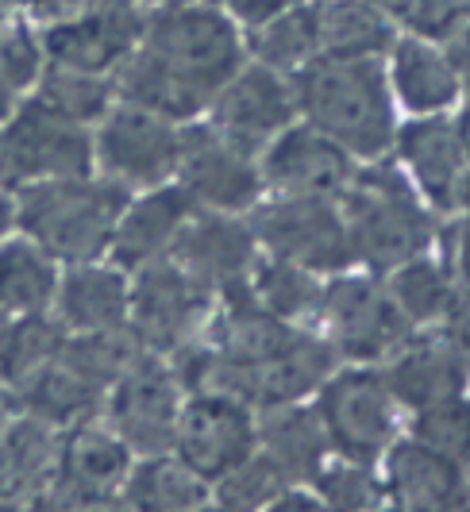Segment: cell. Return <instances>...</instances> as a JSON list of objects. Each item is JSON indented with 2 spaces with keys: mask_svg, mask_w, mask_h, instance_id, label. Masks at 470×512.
<instances>
[{
  "mask_svg": "<svg viewBox=\"0 0 470 512\" xmlns=\"http://www.w3.org/2000/svg\"><path fill=\"white\" fill-rule=\"evenodd\" d=\"M293 97L305 120L347 154L378 158L393 147V101L374 58H313L293 74Z\"/></svg>",
  "mask_w": 470,
  "mask_h": 512,
  "instance_id": "6da1fadb",
  "label": "cell"
},
{
  "mask_svg": "<svg viewBox=\"0 0 470 512\" xmlns=\"http://www.w3.org/2000/svg\"><path fill=\"white\" fill-rule=\"evenodd\" d=\"M124 205H128V189L120 181L54 178L27 181L16 216L51 258L85 262L112 243Z\"/></svg>",
  "mask_w": 470,
  "mask_h": 512,
  "instance_id": "7a4b0ae2",
  "label": "cell"
},
{
  "mask_svg": "<svg viewBox=\"0 0 470 512\" xmlns=\"http://www.w3.org/2000/svg\"><path fill=\"white\" fill-rule=\"evenodd\" d=\"M343 220L351 235V255L374 270H397L432 243V220L390 166L370 170L343 189Z\"/></svg>",
  "mask_w": 470,
  "mask_h": 512,
  "instance_id": "3957f363",
  "label": "cell"
},
{
  "mask_svg": "<svg viewBox=\"0 0 470 512\" xmlns=\"http://www.w3.org/2000/svg\"><path fill=\"white\" fill-rule=\"evenodd\" d=\"M143 54L212 97L239 70L243 47L224 12L205 4H170L151 16Z\"/></svg>",
  "mask_w": 470,
  "mask_h": 512,
  "instance_id": "277c9868",
  "label": "cell"
},
{
  "mask_svg": "<svg viewBox=\"0 0 470 512\" xmlns=\"http://www.w3.org/2000/svg\"><path fill=\"white\" fill-rule=\"evenodd\" d=\"M255 235L270 247V255L293 262L301 270L336 274L351 262V235L343 208L332 197H282L255 216Z\"/></svg>",
  "mask_w": 470,
  "mask_h": 512,
  "instance_id": "5b68a950",
  "label": "cell"
},
{
  "mask_svg": "<svg viewBox=\"0 0 470 512\" xmlns=\"http://www.w3.org/2000/svg\"><path fill=\"white\" fill-rule=\"evenodd\" d=\"M93 166V143L85 124L62 120L39 101L20 108L4 128L0 174L12 181L85 178Z\"/></svg>",
  "mask_w": 470,
  "mask_h": 512,
  "instance_id": "8992f818",
  "label": "cell"
},
{
  "mask_svg": "<svg viewBox=\"0 0 470 512\" xmlns=\"http://www.w3.org/2000/svg\"><path fill=\"white\" fill-rule=\"evenodd\" d=\"M255 443H259V428H255L251 405L235 401L228 393L201 389L178 412L174 451L205 482H216L220 474L239 466L255 451Z\"/></svg>",
  "mask_w": 470,
  "mask_h": 512,
  "instance_id": "52a82bcc",
  "label": "cell"
},
{
  "mask_svg": "<svg viewBox=\"0 0 470 512\" xmlns=\"http://www.w3.org/2000/svg\"><path fill=\"white\" fill-rule=\"evenodd\" d=\"M320 424L343 459L374 462L393 439V393L374 370H343L320 389Z\"/></svg>",
  "mask_w": 470,
  "mask_h": 512,
  "instance_id": "ba28073f",
  "label": "cell"
},
{
  "mask_svg": "<svg viewBox=\"0 0 470 512\" xmlns=\"http://www.w3.org/2000/svg\"><path fill=\"white\" fill-rule=\"evenodd\" d=\"M320 308L328 316L336 351L355 362L386 359L409 335V320L390 297V289L370 278L332 282L328 293H320Z\"/></svg>",
  "mask_w": 470,
  "mask_h": 512,
  "instance_id": "9c48e42d",
  "label": "cell"
},
{
  "mask_svg": "<svg viewBox=\"0 0 470 512\" xmlns=\"http://www.w3.org/2000/svg\"><path fill=\"white\" fill-rule=\"evenodd\" d=\"M97 154H101V166L108 170L112 181H120V185H158L170 174H178L182 131L174 128V120L128 101L116 112H108Z\"/></svg>",
  "mask_w": 470,
  "mask_h": 512,
  "instance_id": "30bf717a",
  "label": "cell"
},
{
  "mask_svg": "<svg viewBox=\"0 0 470 512\" xmlns=\"http://www.w3.org/2000/svg\"><path fill=\"white\" fill-rule=\"evenodd\" d=\"M293 112H297L293 85L282 77V70H270L262 62L251 70H235L212 93V128L247 154L282 135Z\"/></svg>",
  "mask_w": 470,
  "mask_h": 512,
  "instance_id": "8fae6325",
  "label": "cell"
},
{
  "mask_svg": "<svg viewBox=\"0 0 470 512\" xmlns=\"http://www.w3.org/2000/svg\"><path fill=\"white\" fill-rule=\"evenodd\" d=\"M332 362H336V351L316 339H301L286 355L259 362V366H232L212 351V366L201 389L228 393L243 405L270 409V405H289V401H301L305 393H313L316 385L332 374Z\"/></svg>",
  "mask_w": 470,
  "mask_h": 512,
  "instance_id": "7c38bea8",
  "label": "cell"
},
{
  "mask_svg": "<svg viewBox=\"0 0 470 512\" xmlns=\"http://www.w3.org/2000/svg\"><path fill=\"white\" fill-rule=\"evenodd\" d=\"M182 189L193 197V205L212 212H243L255 205L262 189V170L251 162V154L228 143L216 128H185L182 158H178Z\"/></svg>",
  "mask_w": 470,
  "mask_h": 512,
  "instance_id": "4fadbf2b",
  "label": "cell"
},
{
  "mask_svg": "<svg viewBox=\"0 0 470 512\" xmlns=\"http://www.w3.org/2000/svg\"><path fill=\"white\" fill-rule=\"evenodd\" d=\"M209 305V289L185 278L174 262H143L139 282L131 289V332L139 335L143 351L174 355L189 339V328Z\"/></svg>",
  "mask_w": 470,
  "mask_h": 512,
  "instance_id": "5bb4252c",
  "label": "cell"
},
{
  "mask_svg": "<svg viewBox=\"0 0 470 512\" xmlns=\"http://www.w3.org/2000/svg\"><path fill=\"white\" fill-rule=\"evenodd\" d=\"M178 412H182V382L155 362L139 359L120 382H112L108 416L131 451L158 455L174 447Z\"/></svg>",
  "mask_w": 470,
  "mask_h": 512,
  "instance_id": "9a60e30c",
  "label": "cell"
},
{
  "mask_svg": "<svg viewBox=\"0 0 470 512\" xmlns=\"http://www.w3.org/2000/svg\"><path fill=\"white\" fill-rule=\"evenodd\" d=\"M262 178L289 197H343V189L355 181V166L336 139L309 124L286 128L266 143Z\"/></svg>",
  "mask_w": 470,
  "mask_h": 512,
  "instance_id": "2e32d148",
  "label": "cell"
},
{
  "mask_svg": "<svg viewBox=\"0 0 470 512\" xmlns=\"http://www.w3.org/2000/svg\"><path fill=\"white\" fill-rule=\"evenodd\" d=\"M139 35H143V16L124 0H108L74 20H58V27H51L43 39V51L54 58V66L108 74L128 58Z\"/></svg>",
  "mask_w": 470,
  "mask_h": 512,
  "instance_id": "e0dca14e",
  "label": "cell"
},
{
  "mask_svg": "<svg viewBox=\"0 0 470 512\" xmlns=\"http://www.w3.org/2000/svg\"><path fill=\"white\" fill-rule=\"evenodd\" d=\"M128 451L131 447L120 436H108L97 428H78L62 443L58 470H54L51 486L43 489L47 497H54L47 505H62V509L108 505L128 478Z\"/></svg>",
  "mask_w": 470,
  "mask_h": 512,
  "instance_id": "ac0fdd59",
  "label": "cell"
},
{
  "mask_svg": "<svg viewBox=\"0 0 470 512\" xmlns=\"http://www.w3.org/2000/svg\"><path fill=\"white\" fill-rule=\"evenodd\" d=\"M255 251V231L232 220V212H212L209 216H189L182 231L170 243V262L185 278L201 289H228L232 282H243Z\"/></svg>",
  "mask_w": 470,
  "mask_h": 512,
  "instance_id": "d6986e66",
  "label": "cell"
},
{
  "mask_svg": "<svg viewBox=\"0 0 470 512\" xmlns=\"http://www.w3.org/2000/svg\"><path fill=\"white\" fill-rule=\"evenodd\" d=\"M386 486H390L393 505L409 512H447L467 505L463 462H455L420 439L390 447Z\"/></svg>",
  "mask_w": 470,
  "mask_h": 512,
  "instance_id": "ffe728a7",
  "label": "cell"
},
{
  "mask_svg": "<svg viewBox=\"0 0 470 512\" xmlns=\"http://www.w3.org/2000/svg\"><path fill=\"white\" fill-rule=\"evenodd\" d=\"M224 293H228V312L220 316V328H216V355L224 362L259 366V362L286 355L289 347L305 339L289 320L266 312L251 297V289H243V282H232Z\"/></svg>",
  "mask_w": 470,
  "mask_h": 512,
  "instance_id": "44dd1931",
  "label": "cell"
},
{
  "mask_svg": "<svg viewBox=\"0 0 470 512\" xmlns=\"http://www.w3.org/2000/svg\"><path fill=\"white\" fill-rule=\"evenodd\" d=\"M193 216V197L178 189H155L143 201H135L120 212L116 231H112V258L120 266H143L151 258L166 255L174 235Z\"/></svg>",
  "mask_w": 470,
  "mask_h": 512,
  "instance_id": "7402d4cb",
  "label": "cell"
},
{
  "mask_svg": "<svg viewBox=\"0 0 470 512\" xmlns=\"http://www.w3.org/2000/svg\"><path fill=\"white\" fill-rule=\"evenodd\" d=\"M401 147V158L409 162L413 178L420 181L424 197L436 208H455L459 205V185H463V162L467 154L459 147V131L451 120L428 116L393 139Z\"/></svg>",
  "mask_w": 470,
  "mask_h": 512,
  "instance_id": "603a6c76",
  "label": "cell"
},
{
  "mask_svg": "<svg viewBox=\"0 0 470 512\" xmlns=\"http://www.w3.org/2000/svg\"><path fill=\"white\" fill-rule=\"evenodd\" d=\"M259 443L262 455L278 462L289 482L316 478V470L324 466V455H328V432L320 424V412L301 409L297 401L262 409Z\"/></svg>",
  "mask_w": 470,
  "mask_h": 512,
  "instance_id": "cb8c5ba5",
  "label": "cell"
},
{
  "mask_svg": "<svg viewBox=\"0 0 470 512\" xmlns=\"http://www.w3.org/2000/svg\"><path fill=\"white\" fill-rule=\"evenodd\" d=\"M467 359V351H459L451 339L447 343H420V347L405 351L401 359L393 362L390 374H386V385H390V393L401 405L420 409V405H432L440 397L463 393Z\"/></svg>",
  "mask_w": 470,
  "mask_h": 512,
  "instance_id": "d4e9b609",
  "label": "cell"
},
{
  "mask_svg": "<svg viewBox=\"0 0 470 512\" xmlns=\"http://www.w3.org/2000/svg\"><path fill=\"white\" fill-rule=\"evenodd\" d=\"M58 455H62V439L54 436V424L39 416L16 420L0 436V493L39 497L51 486Z\"/></svg>",
  "mask_w": 470,
  "mask_h": 512,
  "instance_id": "484cf974",
  "label": "cell"
},
{
  "mask_svg": "<svg viewBox=\"0 0 470 512\" xmlns=\"http://www.w3.org/2000/svg\"><path fill=\"white\" fill-rule=\"evenodd\" d=\"M459 85L463 81L451 70L444 51L420 39H401L393 47V89L409 112H444L459 97Z\"/></svg>",
  "mask_w": 470,
  "mask_h": 512,
  "instance_id": "4316f807",
  "label": "cell"
},
{
  "mask_svg": "<svg viewBox=\"0 0 470 512\" xmlns=\"http://www.w3.org/2000/svg\"><path fill=\"white\" fill-rule=\"evenodd\" d=\"M313 12L320 58H378L393 43L386 16L366 0H324Z\"/></svg>",
  "mask_w": 470,
  "mask_h": 512,
  "instance_id": "83f0119b",
  "label": "cell"
},
{
  "mask_svg": "<svg viewBox=\"0 0 470 512\" xmlns=\"http://www.w3.org/2000/svg\"><path fill=\"white\" fill-rule=\"evenodd\" d=\"M128 282L116 270H97V266H78L58 293L62 320L78 332H97V328H120L128 320Z\"/></svg>",
  "mask_w": 470,
  "mask_h": 512,
  "instance_id": "f1b7e54d",
  "label": "cell"
},
{
  "mask_svg": "<svg viewBox=\"0 0 470 512\" xmlns=\"http://www.w3.org/2000/svg\"><path fill=\"white\" fill-rule=\"evenodd\" d=\"M58 297L51 255L35 239H12L0 247V305L8 312H47Z\"/></svg>",
  "mask_w": 470,
  "mask_h": 512,
  "instance_id": "f546056e",
  "label": "cell"
},
{
  "mask_svg": "<svg viewBox=\"0 0 470 512\" xmlns=\"http://www.w3.org/2000/svg\"><path fill=\"white\" fill-rule=\"evenodd\" d=\"M205 497H209V482L197 470H189L182 459H162V451L143 466H135V474H128L124 482V501L131 509H197L205 505Z\"/></svg>",
  "mask_w": 470,
  "mask_h": 512,
  "instance_id": "4dcf8cb0",
  "label": "cell"
},
{
  "mask_svg": "<svg viewBox=\"0 0 470 512\" xmlns=\"http://www.w3.org/2000/svg\"><path fill=\"white\" fill-rule=\"evenodd\" d=\"M20 393H24L31 416L47 420L54 428L58 424H81L101 405V385L81 378L78 370H70L62 359L51 362L39 378H31Z\"/></svg>",
  "mask_w": 470,
  "mask_h": 512,
  "instance_id": "1f68e13d",
  "label": "cell"
},
{
  "mask_svg": "<svg viewBox=\"0 0 470 512\" xmlns=\"http://www.w3.org/2000/svg\"><path fill=\"white\" fill-rule=\"evenodd\" d=\"M66 335L47 312H24L20 324H8L0 343V378L16 389H24L31 378H39L51 362L62 355Z\"/></svg>",
  "mask_w": 470,
  "mask_h": 512,
  "instance_id": "d6a6232c",
  "label": "cell"
},
{
  "mask_svg": "<svg viewBox=\"0 0 470 512\" xmlns=\"http://www.w3.org/2000/svg\"><path fill=\"white\" fill-rule=\"evenodd\" d=\"M70 370H78L81 378L97 382L101 389L120 382L135 362L143 359V343L131 328H97V332H78L74 339L62 343V355Z\"/></svg>",
  "mask_w": 470,
  "mask_h": 512,
  "instance_id": "836d02e7",
  "label": "cell"
},
{
  "mask_svg": "<svg viewBox=\"0 0 470 512\" xmlns=\"http://www.w3.org/2000/svg\"><path fill=\"white\" fill-rule=\"evenodd\" d=\"M251 51L262 66L270 70H301L313 58H320V43H316V12L313 8H293L278 12L274 20L255 27Z\"/></svg>",
  "mask_w": 470,
  "mask_h": 512,
  "instance_id": "e575fe53",
  "label": "cell"
},
{
  "mask_svg": "<svg viewBox=\"0 0 470 512\" xmlns=\"http://www.w3.org/2000/svg\"><path fill=\"white\" fill-rule=\"evenodd\" d=\"M108 97H112V85L101 74L54 66L51 74L39 81V97L35 101L43 104L47 112H54V116H62V120L89 124V120L108 112Z\"/></svg>",
  "mask_w": 470,
  "mask_h": 512,
  "instance_id": "d590c367",
  "label": "cell"
},
{
  "mask_svg": "<svg viewBox=\"0 0 470 512\" xmlns=\"http://www.w3.org/2000/svg\"><path fill=\"white\" fill-rule=\"evenodd\" d=\"M251 297H255L266 312L282 316L289 324L320 308V289H316V282L309 278V270H301V266H293V262H282V258H274L270 266H259V274H255V282H251Z\"/></svg>",
  "mask_w": 470,
  "mask_h": 512,
  "instance_id": "8d00e7d4",
  "label": "cell"
},
{
  "mask_svg": "<svg viewBox=\"0 0 470 512\" xmlns=\"http://www.w3.org/2000/svg\"><path fill=\"white\" fill-rule=\"evenodd\" d=\"M451 285L447 278L436 270V266H428V262H420V258H409V262H401L397 270H393V282H390V297L397 301V308L405 312V320L409 324H428V320H440L451 305Z\"/></svg>",
  "mask_w": 470,
  "mask_h": 512,
  "instance_id": "74e56055",
  "label": "cell"
},
{
  "mask_svg": "<svg viewBox=\"0 0 470 512\" xmlns=\"http://www.w3.org/2000/svg\"><path fill=\"white\" fill-rule=\"evenodd\" d=\"M282 466L270 459V455H247V459L232 466L228 474L216 478V501L224 509H259V505H274L282 497V489H289Z\"/></svg>",
  "mask_w": 470,
  "mask_h": 512,
  "instance_id": "f35d334b",
  "label": "cell"
},
{
  "mask_svg": "<svg viewBox=\"0 0 470 512\" xmlns=\"http://www.w3.org/2000/svg\"><path fill=\"white\" fill-rule=\"evenodd\" d=\"M417 439L451 455L455 462L470 459V405L463 401V393L440 397L432 405L417 409Z\"/></svg>",
  "mask_w": 470,
  "mask_h": 512,
  "instance_id": "ab89813d",
  "label": "cell"
},
{
  "mask_svg": "<svg viewBox=\"0 0 470 512\" xmlns=\"http://www.w3.org/2000/svg\"><path fill=\"white\" fill-rule=\"evenodd\" d=\"M316 489L320 497L332 505V509H378V497H382V482L370 474V462L347 459L343 466H320L316 470Z\"/></svg>",
  "mask_w": 470,
  "mask_h": 512,
  "instance_id": "60d3db41",
  "label": "cell"
},
{
  "mask_svg": "<svg viewBox=\"0 0 470 512\" xmlns=\"http://www.w3.org/2000/svg\"><path fill=\"white\" fill-rule=\"evenodd\" d=\"M43 43L24 31V27H12L0 35V89L4 93H20L27 85H35L43 77Z\"/></svg>",
  "mask_w": 470,
  "mask_h": 512,
  "instance_id": "b9f144b4",
  "label": "cell"
},
{
  "mask_svg": "<svg viewBox=\"0 0 470 512\" xmlns=\"http://www.w3.org/2000/svg\"><path fill=\"white\" fill-rule=\"evenodd\" d=\"M467 20V0H417L405 24L424 39H447L455 27Z\"/></svg>",
  "mask_w": 470,
  "mask_h": 512,
  "instance_id": "7bdbcfd3",
  "label": "cell"
},
{
  "mask_svg": "<svg viewBox=\"0 0 470 512\" xmlns=\"http://www.w3.org/2000/svg\"><path fill=\"white\" fill-rule=\"evenodd\" d=\"M447 339L470 355V282H463L459 293H451V305H447Z\"/></svg>",
  "mask_w": 470,
  "mask_h": 512,
  "instance_id": "ee69618b",
  "label": "cell"
},
{
  "mask_svg": "<svg viewBox=\"0 0 470 512\" xmlns=\"http://www.w3.org/2000/svg\"><path fill=\"white\" fill-rule=\"evenodd\" d=\"M224 4L232 8L235 20L259 27V24H266V20H274L278 12H286L293 0H224Z\"/></svg>",
  "mask_w": 470,
  "mask_h": 512,
  "instance_id": "f6af8a7d",
  "label": "cell"
},
{
  "mask_svg": "<svg viewBox=\"0 0 470 512\" xmlns=\"http://www.w3.org/2000/svg\"><path fill=\"white\" fill-rule=\"evenodd\" d=\"M444 54H447V62H451V70L459 74V81H470V16L447 35Z\"/></svg>",
  "mask_w": 470,
  "mask_h": 512,
  "instance_id": "bcb514c9",
  "label": "cell"
},
{
  "mask_svg": "<svg viewBox=\"0 0 470 512\" xmlns=\"http://www.w3.org/2000/svg\"><path fill=\"white\" fill-rule=\"evenodd\" d=\"M451 270L459 282H470V212L451 228Z\"/></svg>",
  "mask_w": 470,
  "mask_h": 512,
  "instance_id": "7dc6e473",
  "label": "cell"
},
{
  "mask_svg": "<svg viewBox=\"0 0 470 512\" xmlns=\"http://www.w3.org/2000/svg\"><path fill=\"white\" fill-rule=\"evenodd\" d=\"M366 4H374L382 16H397V20H405V16L413 12V4H417V0H366Z\"/></svg>",
  "mask_w": 470,
  "mask_h": 512,
  "instance_id": "c3c4849f",
  "label": "cell"
},
{
  "mask_svg": "<svg viewBox=\"0 0 470 512\" xmlns=\"http://www.w3.org/2000/svg\"><path fill=\"white\" fill-rule=\"evenodd\" d=\"M455 131H459V147H463V154H467V162H470V101H467V108H463Z\"/></svg>",
  "mask_w": 470,
  "mask_h": 512,
  "instance_id": "681fc988",
  "label": "cell"
},
{
  "mask_svg": "<svg viewBox=\"0 0 470 512\" xmlns=\"http://www.w3.org/2000/svg\"><path fill=\"white\" fill-rule=\"evenodd\" d=\"M4 416H8V382L0 378V424H4Z\"/></svg>",
  "mask_w": 470,
  "mask_h": 512,
  "instance_id": "f907efd6",
  "label": "cell"
},
{
  "mask_svg": "<svg viewBox=\"0 0 470 512\" xmlns=\"http://www.w3.org/2000/svg\"><path fill=\"white\" fill-rule=\"evenodd\" d=\"M8 220H12V205H8L4 197H0V231L8 228Z\"/></svg>",
  "mask_w": 470,
  "mask_h": 512,
  "instance_id": "816d5d0a",
  "label": "cell"
},
{
  "mask_svg": "<svg viewBox=\"0 0 470 512\" xmlns=\"http://www.w3.org/2000/svg\"><path fill=\"white\" fill-rule=\"evenodd\" d=\"M459 205L470 212V178H463V185H459Z\"/></svg>",
  "mask_w": 470,
  "mask_h": 512,
  "instance_id": "f5cc1de1",
  "label": "cell"
},
{
  "mask_svg": "<svg viewBox=\"0 0 470 512\" xmlns=\"http://www.w3.org/2000/svg\"><path fill=\"white\" fill-rule=\"evenodd\" d=\"M4 332H8V308L0 305V343H4Z\"/></svg>",
  "mask_w": 470,
  "mask_h": 512,
  "instance_id": "db71d44e",
  "label": "cell"
},
{
  "mask_svg": "<svg viewBox=\"0 0 470 512\" xmlns=\"http://www.w3.org/2000/svg\"><path fill=\"white\" fill-rule=\"evenodd\" d=\"M155 4H162V8H170V4H193V0H155Z\"/></svg>",
  "mask_w": 470,
  "mask_h": 512,
  "instance_id": "11a10c76",
  "label": "cell"
}]
</instances>
